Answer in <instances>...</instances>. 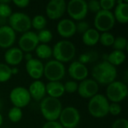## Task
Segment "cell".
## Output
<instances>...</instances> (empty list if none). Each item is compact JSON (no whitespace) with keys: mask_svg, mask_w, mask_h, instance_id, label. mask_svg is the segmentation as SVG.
<instances>
[{"mask_svg":"<svg viewBox=\"0 0 128 128\" xmlns=\"http://www.w3.org/2000/svg\"><path fill=\"white\" fill-rule=\"evenodd\" d=\"M92 75L93 80L98 84L108 86L116 80L117 77L116 68L106 61L97 64L92 69Z\"/></svg>","mask_w":128,"mask_h":128,"instance_id":"6da1fadb","label":"cell"},{"mask_svg":"<svg viewBox=\"0 0 128 128\" xmlns=\"http://www.w3.org/2000/svg\"><path fill=\"white\" fill-rule=\"evenodd\" d=\"M40 110L46 122L56 121L62 110V104L58 99L48 96L40 101Z\"/></svg>","mask_w":128,"mask_h":128,"instance_id":"7a4b0ae2","label":"cell"},{"mask_svg":"<svg viewBox=\"0 0 128 128\" xmlns=\"http://www.w3.org/2000/svg\"><path fill=\"white\" fill-rule=\"evenodd\" d=\"M75 55V45L67 40H59L52 48V56L55 58V60L62 63L70 62L74 59Z\"/></svg>","mask_w":128,"mask_h":128,"instance_id":"3957f363","label":"cell"},{"mask_svg":"<svg viewBox=\"0 0 128 128\" xmlns=\"http://www.w3.org/2000/svg\"><path fill=\"white\" fill-rule=\"evenodd\" d=\"M110 101L106 96L98 94L92 98L88 104V110L90 115L97 118H101L109 114Z\"/></svg>","mask_w":128,"mask_h":128,"instance_id":"277c9868","label":"cell"},{"mask_svg":"<svg viewBox=\"0 0 128 128\" xmlns=\"http://www.w3.org/2000/svg\"><path fill=\"white\" fill-rule=\"evenodd\" d=\"M128 86L121 81H114L109 84L106 91V98L112 103L118 104L124 100L128 96Z\"/></svg>","mask_w":128,"mask_h":128,"instance_id":"5b68a950","label":"cell"},{"mask_svg":"<svg viewBox=\"0 0 128 128\" xmlns=\"http://www.w3.org/2000/svg\"><path fill=\"white\" fill-rule=\"evenodd\" d=\"M9 26L16 32L25 33L32 28V19L22 12H15L8 17Z\"/></svg>","mask_w":128,"mask_h":128,"instance_id":"8992f818","label":"cell"},{"mask_svg":"<svg viewBox=\"0 0 128 128\" xmlns=\"http://www.w3.org/2000/svg\"><path fill=\"white\" fill-rule=\"evenodd\" d=\"M65 67L63 63L56 60H50L44 68V75L50 82H60L65 75Z\"/></svg>","mask_w":128,"mask_h":128,"instance_id":"52a82bcc","label":"cell"},{"mask_svg":"<svg viewBox=\"0 0 128 128\" xmlns=\"http://www.w3.org/2000/svg\"><path fill=\"white\" fill-rule=\"evenodd\" d=\"M115 23L116 20L113 13L111 11L100 10L95 14L94 25L98 32H108L114 27Z\"/></svg>","mask_w":128,"mask_h":128,"instance_id":"ba28073f","label":"cell"},{"mask_svg":"<svg viewBox=\"0 0 128 128\" xmlns=\"http://www.w3.org/2000/svg\"><path fill=\"white\" fill-rule=\"evenodd\" d=\"M79 110L74 106H67L62 109L59 116V123L63 128H76L80 122Z\"/></svg>","mask_w":128,"mask_h":128,"instance_id":"9c48e42d","label":"cell"},{"mask_svg":"<svg viewBox=\"0 0 128 128\" xmlns=\"http://www.w3.org/2000/svg\"><path fill=\"white\" fill-rule=\"evenodd\" d=\"M66 10L70 18L81 21L86 18L88 12L87 2L85 0H70L67 4Z\"/></svg>","mask_w":128,"mask_h":128,"instance_id":"30bf717a","label":"cell"},{"mask_svg":"<svg viewBox=\"0 0 128 128\" xmlns=\"http://www.w3.org/2000/svg\"><path fill=\"white\" fill-rule=\"evenodd\" d=\"M9 97L14 106L20 109L28 106L32 99L28 89L22 86L14 88L10 91Z\"/></svg>","mask_w":128,"mask_h":128,"instance_id":"8fae6325","label":"cell"},{"mask_svg":"<svg viewBox=\"0 0 128 128\" xmlns=\"http://www.w3.org/2000/svg\"><path fill=\"white\" fill-rule=\"evenodd\" d=\"M39 41L38 39L37 33L32 31H28L23 33L18 41L19 48L26 52H31L34 51L38 46Z\"/></svg>","mask_w":128,"mask_h":128,"instance_id":"7c38bea8","label":"cell"},{"mask_svg":"<svg viewBox=\"0 0 128 128\" xmlns=\"http://www.w3.org/2000/svg\"><path fill=\"white\" fill-rule=\"evenodd\" d=\"M99 85L93 79H86L78 84L77 92L79 95L86 99H91L98 94Z\"/></svg>","mask_w":128,"mask_h":128,"instance_id":"4fadbf2b","label":"cell"},{"mask_svg":"<svg viewBox=\"0 0 128 128\" xmlns=\"http://www.w3.org/2000/svg\"><path fill=\"white\" fill-rule=\"evenodd\" d=\"M67 3L64 0H51L46 6V14L50 20L60 19L65 13Z\"/></svg>","mask_w":128,"mask_h":128,"instance_id":"5bb4252c","label":"cell"},{"mask_svg":"<svg viewBox=\"0 0 128 128\" xmlns=\"http://www.w3.org/2000/svg\"><path fill=\"white\" fill-rule=\"evenodd\" d=\"M44 64L38 58H32L26 63V72L34 80H39L44 76Z\"/></svg>","mask_w":128,"mask_h":128,"instance_id":"9a60e30c","label":"cell"},{"mask_svg":"<svg viewBox=\"0 0 128 128\" xmlns=\"http://www.w3.org/2000/svg\"><path fill=\"white\" fill-rule=\"evenodd\" d=\"M16 40V32L7 25L0 26V47L10 48Z\"/></svg>","mask_w":128,"mask_h":128,"instance_id":"2e32d148","label":"cell"},{"mask_svg":"<svg viewBox=\"0 0 128 128\" xmlns=\"http://www.w3.org/2000/svg\"><path fill=\"white\" fill-rule=\"evenodd\" d=\"M68 74L75 80L82 81L87 79L88 70L86 66L78 61L73 62L68 68Z\"/></svg>","mask_w":128,"mask_h":128,"instance_id":"e0dca14e","label":"cell"},{"mask_svg":"<svg viewBox=\"0 0 128 128\" xmlns=\"http://www.w3.org/2000/svg\"><path fill=\"white\" fill-rule=\"evenodd\" d=\"M56 28L61 37L69 38L76 33V23L70 19H62L57 24Z\"/></svg>","mask_w":128,"mask_h":128,"instance_id":"ac0fdd59","label":"cell"},{"mask_svg":"<svg viewBox=\"0 0 128 128\" xmlns=\"http://www.w3.org/2000/svg\"><path fill=\"white\" fill-rule=\"evenodd\" d=\"M31 98L35 101H41L46 95V86L40 80H34L32 82L28 89Z\"/></svg>","mask_w":128,"mask_h":128,"instance_id":"d6986e66","label":"cell"},{"mask_svg":"<svg viewBox=\"0 0 128 128\" xmlns=\"http://www.w3.org/2000/svg\"><path fill=\"white\" fill-rule=\"evenodd\" d=\"M23 52L19 47H10L4 53V58L8 65L16 66L23 59Z\"/></svg>","mask_w":128,"mask_h":128,"instance_id":"ffe728a7","label":"cell"},{"mask_svg":"<svg viewBox=\"0 0 128 128\" xmlns=\"http://www.w3.org/2000/svg\"><path fill=\"white\" fill-rule=\"evenodd\" d=\"M116 21L122 24L128 22V2H116V6L113 13Z\"/></svg>","mask_w":128,"mask_h":128,"instance_id":"44dd1931","label":"cell"},{"mask_svg":"<svg viewBox=\"0 0 128 128\" xmlns=\"http://www.w3.org/2000/svg\"><path fill=\"white\" fill-rule=\"evenodd\" d=\"M46 86V93L49 97L58 99L64 94V85L61 82H49Z\"/></svg>","mask_w":128,"mask_h":128,"instance_id":"7402d4cb","label":"cell"},{"mask_svg":"<svg viewBox=\"0 0 128 128\" xmlns=\"http://www.w3.org/2000/svg\"><path fill=\"white\" fill-rule=\"evenodd\" d=\"M100 33L95 28H90L84 34H82V40L85 45L92 46L96 45L99 42Z\"/></svg>","mask_w":128,"mask_h":128,"instance_id":"603a6c76","label":"cell"},{"mask_svg":"<svg viewBox=\"0 0 128 128\" xmlns=\"http://www.w3.org/2000/svg\"><path fill=\"white\" fill-rule=\"evenodd\" d=\"M126 60V55L124 52L123 51H118V50H113L112 52H110L106 58V62H108L110 64L113 65L114 67L118 66L122 64H123Z\"/></svg>","mask_w":128,"mask_h":128,"instance_id":"cb8c5ba5","label":"cell"},{"mask_svg":"<svg viewBox=\"0 0 128 128\" xmlns=\"http://www.w3.org/2000/svg\"><path fill=\"white\" fill-rule=\"evenodd\" d=\"M34 50L36 56L40 59H47L52 56V49L47 44H38Z\"/></svg>","mask_w":128,"mask_h":128,"instance_id":"d4e9b609","label":"cell"},{"mask_svg":"<svg viewBox=\"0 0 128 128\" xmlns=\"http://www.w3.org/2000/svg\"><path fill=\"white\" fill-rule=\"evenodd\" d=\"M46 26V20L43 15H36L32 20V27L36 30H43Z\"/></svg>","mask_w":128,"mask_h":128,"instance_id":"484cf974","label":"cell"},{"mask_svg":"<svg viewBox=\"0 0 128 128\" xmlns=\"http://www.w3.org/2000/svg\"><path fill=\"white\" fill-rule=\"evenodd\" d=\"M11 76V68L6 64L0 63V82L8 81Z\"/></svg>","mask_w":128,"mask_h":128,"instance_id":"4316f807","label":"cell"},{"mask_svg":"<svg viewBox=\"0 0 128 128\" xmlns=\"http://www.w3.org/2000/svg\"><path fill=\"white\" fill-rule=\"evenodd\" d=\"M8 118L9 120L13 123H17L19 122L22 117V109H20L18 107L13 106L10 109L8 112Z\"/></svg>","mask_w":128,"mask_h":128,"instance_id":"83f0119b","label":"cell"},{"mask_svg":"<svg viewBox=\"0 0 128 128\" xmlns=\"http://www.w3.org/2000/svg\"><path fill=\"white\" fill-rule=\"evenodd\" d=\"M38 39L39 43H41L43 44H46L49 42H50L52 39V32L48 29H43L39 31V32L37 34Z\"/></svg>","mask_w":128,"mask_h":128,"instance_id":"f1b7e54d","label":"cell"},{"mask_svg":"<svg viewBox=\"0 0 128 128\" xmlns=\"http://www.w3.org/2000/svg\"><path fill=\"white\" fill-rule=\"evenodd\" d=\"M115 37L110 32H103L101 34H100V38L99 41L100 43L105 46H112L114 40H115Z\"/></svg>","mask_w":128,"mask_h":128,"instance_id":"f546056e","label":"cell"},{"mask_svg":"<svg viewBox=\"0 0 128 128\" xmlns=\"http://www.w3.org/2000/svg\"><path fill=\"white\" fill-rule=\"evenodd\" d=\"M112 47L114 50L118 51H124L128 48V40L124 37H118L115 38L114 43L112 44Z\"/></svg>","mask_w":128,"mask_h":128,"instance_id":"4dcf8cb0","label":"cell"},{"mask_svg":"<svg viewBox=\"0 0 128 128\" xmlns=\"http://www.w3.org/2000/svg\"><path fill=\"white\" fill-rule=\"evenodd\" d=\"M97 58H98V54L95 52H87L82 53L80 56L78 62L86 65V64L87 63L96 61Z\"/></svg>","mask_w":128,"mask_h":128,"instance_id":"1f68e13d","label":"cell"},{"mask_svg":"<svg viewBox=\"0 0 128 128\" xmlns=\"http://www.w3.org/2000/svg\"><path fill=\"white\" fill-rule=\"evenodd\" d=\"M12 14V10L8 4L0 3V17L3 19L8 18Z\"/></svg>","mask_w":128,"mask_h":128,"instance_id":"d6a6232c","label":"cell"},{"mask_svg":"<svg viewBox=\"0 0 128 128\" xmlns=\"http://www.w3.org/2000/svg\"><path fill=\"white\" fill-rule=\"evenodd\" d=\"M64 85V92L67 93H74L77 92L78 89V83L75 81H68Z\"/></svg>","mask_w":128,"mask_h":128,"instance_id":"836d02e7","label":"cell"},{"mask_svg":"<svg viewBox=\"0 0 128 128\" xmlns=\"http://www.w3.org/2000/svg\"><path fill=\"white\" fill-rule=\"evenodd\" d=\"M116 1L115 0H101L100 1V5L101 10L111 11V10L116 6Z\"/></svg>","mask_w":128,"mask_h":128,"instance_id":"e575fe53","label":"cell"},{"mask_svg":"<svg viewBox=\"0 0 128 128\" xmlns=\"http://www.w3.org/2000/svg\"><path fill=\"white\" fill-rule=\"evenodd\" d=\"M90 28L89 23L86 21H80L76 23V32L80 34H84L87 30Z\"/></svg>","mask_w":128,"mask_h":128,"instance_id":"d590c367","label":"cell"},{"mask_svg":"<svg viewBox=\"0 0 128 128\" xmlns=\"http://www.w3.org/2000/svg\"><path fill=\"white\" fill-rule=\"evenodd\" d=\"M87 6H88V10H90L91 12L94 14H97L98 11L101 10L100 5V1L91 0L88 2H87Z\"/></svg>","mask_w":128,"mask_h":128,"instance_id":"8d00e7d4","label":"cell"},{"mask_svg":"<svg viewBox=\"0 0 128 128\" xmlns=\"http://www.w3.org/2000/svg\"><path fill=\"white\" fill-rule=\"evenodd\" d=\"M121 112H122V107L119 105V104H116V103L110 104L109 113H110L113 116H116L120 115Z\"/></svg>","mask_w":128,"mask_h":128,"instance_id":"74e56055","label":"cell"},{"mask_svg":"<svg viewBox=\"0 0 128 128\" xmlns=\"http://www.w3.org/2000/svg\"><path fill=\"white\" fill-rule=\"evenodd\" d=\"M112 128H128V121L126 118H118L113 122Z\"/></svg>","mask_w":128,"mask_h":128,"instance_id":"f35d334b","label":"cell"},{"mask_svg":"<svg viewBox=\"0 0 128 128\" xmlns=\"http://www.w3.org/2000/svg\"><path fill=\"white\" fill-rule=\"evenodd\" d=\"M63 128L59 122L57 121H52V122H46L42 128Z\"/></svg>","mask_w":128,"mask_h":128,"instance_id":"ab89813d","label":"cell"},{"mask_svg":"<svg viewBox=\"0 0 128 128\" xmlns=\"http://www.w3.org/2000/svg\"><path fill=\"white\" fill-rule=\"evenodd\" d=\"M13 3L18 8H24L28 6V4H30V2L29 0H14Z\"/></svg>","mask_w":128,"mask_h":128,"instance_id":"60d3db41","label":"cell"},{"mask_svg":"<svg viewBox=\"0 0 128 128\" xmlns=\"http://www.w3.org/2000/svg\"><path fill=\"white\" fill-rule=\"evenodd\" d=\"M23 58H25V59L26 60V62H28V61L31 60L32 58H32V55L30 52H26V54L25 56H23Z\"/></svg>","mask_w":128,"mask_h":128,"instance_id":"b9f144b4","label":"cell"},{"mask_svg":"<svg viewBox=\"0 0 128 128\" xmlns=\"http://www.w3.org/2000/svg\"><path fill=\"white\" fill-rule=\"evenodd\" d=\"M19 72V70L16 67H14V68H11V74L12 75H15V74H17Z\"/></svg>","mask_w":128,"mask_h":128,"instance_id":"7bdbcfd3","label":"cell"},{"mask_svg":"<svg viewBox=\"0 0 128 128\" xmlns=\"http://www.w3.org/2000/svg\"><path fill=\"white\" fill-rule=\"evenodd\" d=\"M2 124H3V117H2V114L0 113V127L2 125Z\"/></svg>","mask_w":128,"mask_h":128,"instance_id":"ee69618b","label":"cell"},{"mask_svg":"<svg viewBox=\"0 0 128 128\" xmlns=\"http://www.w3.org/2000/svg\"><path fill=\"white\" fill-rule=\"evenodd\" d=\"M2 107H3V103H2V101L0 100V110L2 109Z\"/></svg>","mask_w":128,"mask_h":128,"instance_id":"f6af8a7d","label":"cell"},{"mask_svg":"<svg viewBox=\"0 0 128 128\" xmlns=\"http://www.w3.org/2000/svg\"></svg>","mask_w":128,"mask_h":128,"instance_id":"bcb514c9","label":"cell"}]
</instances>
